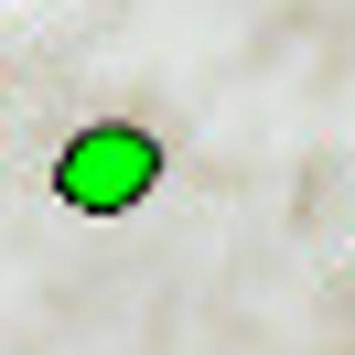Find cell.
Listing matches in <instances>:
<instances>
[{
	"label": "cell",
	"instance_id": "1",
	"mask_svg": "<svg viewBox=\"0 0 355 355\" xmlns=\"http://www.w3.org/2000/svg\"><path fill=\"white\" fill-rule=\"evenodd\" d=\"M151 183H162V140L130 130V119H119V130H76L65 151H54V194H65L76 216H130Z\"/></svg>",
	"mask_w": 355,
	"mask_h": 355
}]
</instances>
